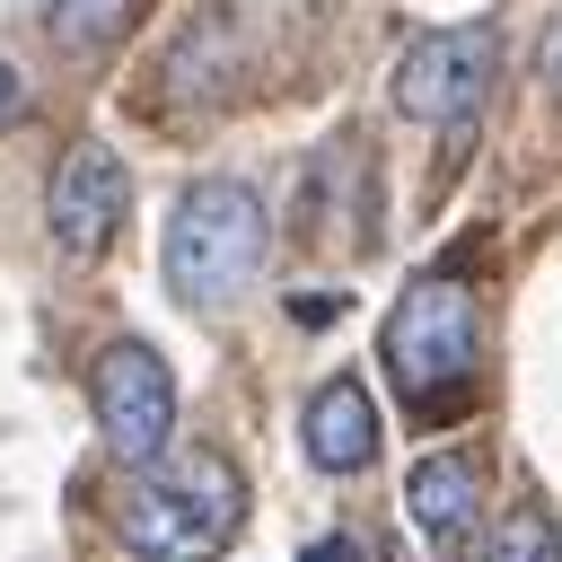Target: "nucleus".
<instances>
[{"label":"nucleus","mask_w":562,"mask_h":562,"mask_svg":"<svg viewBox=\"0 0 562 562\" xmlns=\"http://www.w3.org/2000/svg\"><path fill=\"white\" fill-rule=\"evenodd\" d=\"M237 518H246V483H237V465L220 448L149 457L114 501V536L140 562H220Z\"/></svg>","instance_id":"1"},{"label":"nucleus","mask_w":562,"mask_h":562,"mask_svg":"<svg viewBox=\"0 0 562 562\" xmlns=\"http://www.w3.org/2000/svg\"><path fill=\"white\" fill-rule=\"evenodd\" d=\"M263 246H272L263 193L237 176H202L176 193V220H167V290L184 307H228L263 272Z\"/></svg>","instance_id":"2"},{"label":"nucleus","mask_w":562,"mask_h":562,"mask_svg":"<svg viewBox=\"0 0 562 562\" xmlns=\"http://www.w3.org/2000/svg\"><path fill=\"white\" fill-rule=\"evenodd\" d=\"M474 351H483V307L457 272H422L395 316H386V369L413 404H439L474 378Z\"/></svg>","instance_id":"3"},{"label":"nucleus","mask_w":562,"mask_h":562,"mask_svg":"<svg viewBox=\"0 0 562 562\" xmlns=\"http://www.w3.org/2000/svg\"><path fill=\"white\" fill-rule=\"evenodd\" d=\"M492 61H501L492 26H439V35L404 44V61H395L386 88H395V105H404L413 123L457 132V123H474V105L492 97Z\"/></svg>","instance_id":"4"},{"label":"nucleus","mask_w":562,"mask_h":562,"mask_svg":"<svg viewBox=\"0 0 562 562\" xmlns=\"http://www.w3.org/2000/svg\"><path fill=\"white\" fill-rule=\"evenodd\" d=\"M88 395H97V430H105V448H114L123 465L167 457V430H176V378H167V360H158L149 342H105Z\"/></svg>","instance_id":"5"},{"label":"nucleus","mask_w":562,"mask_h":562,"mask_svg":"<svg viewBox=\"0 0 562 562\" xmlns=\"http://www.w3.org/2000/svg\"><path fill=\"white\" fill-rule=\"evenodd\" d=\"M123 193H132L123 184V158L105 140H79L61 158V176H53V246L70 263H97L114 246V228H123Z\"/></svg>","instance_id":"6"},{"label":"nucleus","mask_w":562,"mask_h":562,"mask_svg":"<svg viewBox=\"0 0 562 562\" xmlns=\"http://www.w3.org/2000/svg\"><path fill=\"white\" fill-rule=\"evenodd\" d=\"M404 509H413V527H422L439 553L465 544V536H474V509H483V465H474L465 448L422 457V465L404 474Z\"/></svg>","instance_id":"7"},{"label":"nucleus","mask_w":562,"mask_h":562,"mask_svg":"<svg viewBox=\"0 0 562 562\" xmlns=\"http://www.w3.org/2000/svg\"><path fill=\"white\" fill-rule=\"evenodd\" d=\"M299 439H307V457H316L325 474H360V465L378 457V404H369V386H360V378H325V386L307 395Z\"/></svg>","instance_id":"8"},{"label":"nucleus","mask_w":562,"mask_h":562,"mask_svg":"<svg viewBox=\"0 0 562 562\" xmlns=\"http://www.w3.org/2000/svg\"><path fill=\"white\" fill-rule=\"evenodd\" d=\"M474 562H562V527H553L536 501H518V509H501V518L483 527Z\"/></svg>","instance_id":"9"},{"label":"nucleus","mask_w":562,"mask_h":562,"mask_svg":"<svg viewBox=\"0 0 562 562\" xmlns=\"http://www.w3.org/2000/svg\"><path fill=\"white\" fill-rule=\"evenodd\" d=\"M44 18H53L61 35H79V44H97V35H114V26L132 18V0H44Z\"/></svg>","instance_id":"10"},{"label":"nucleus","mask_w":562,"mask_h":562,"mask_svg":"<svg viewBox=\"0 0 562 562\" xmlns=\"http://www.w3.org/2000/svg\"><path fill=\"white\" fill-rule=\"evenodd\" d=\"M299 562H378V553H369L360 536H316V544H307Z\"/></svg>","instance_id":"11"},{"label":"nucleus","mask_w":562,"mask_h":562,"mask_svg":"<svg viewBox=\"0 0 562 562\" xmlns=\"http://www.w3.org/2000/svg\"><path fill=\"white\" fill-rule=\"evenodd\" d=\"M290 316H299V325H325V316H342V299H334V290H307V299H290Z\"/></svg>","instance_id":"12"},{"label":"nucleus","mask_w":562,"mask_h":562,"mask_svg":"<svg viewBox=\"0 0 562 562\" xmlns=\"http://www.w3.org/2000/svg\"><path fill=\"white\" fill-rule=\"evenodd\" d=\"M18 114H26V88H18V70H9V61H0V132H9V123H18Z\"/></svg>","instance_id":"13"},{"label":"nucleus","mask_w":562,"mask_h":562,"mask_svg":"<svg viewBox=\"0 0 562 562\" xmlns=\"http://www.w3.org/2000/svg\"><path fill=\"white\" fill-rule=\"evenodd\" d=\"M544 88H562V18H553V35H544Z\"/></svg>","instance_id":"14"}]
</instances>
